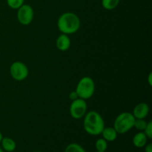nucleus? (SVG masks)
<instances>
[{
  "label": "nucleus",
  "mask_w": 152,
  "mask_h": 152,
  "mask_svg": "<svg viewBox=\"0 0 152 152\" xmlns=\"http://www.w3.org/2000/svg\"><path fill=\"white\" fill-rule=\"evenodd\" d=\"M83 129L89 135L98 136L105 128V121L96 111H90L83 117Z\"/></svg>",
  "instance_id": "f257e3e1"
},
{
  "label": "nucleus",
  "mask_w": 152,
  "mask_h": 152,
  "mask_svg": "<svg viewBox=\"0 0 152 152\" xmlns=\"http://www.w3.org/2000/svg\"><path fill=\"white\" fill-rule=\"evenodd\" d=\"M81 26V22L77 14L72 12L62 13L57 20V28L62 34H73L79 31Z\"/></svg>",
  "instance_id": "f03ea898"
},
{
  "label": "nucleus",
  "mask_w": 152,
  "mask_h": 152,
  "mask_svg": "<svg viewBox=\"0 0 152 152\" xmlns=\"http://www.w3.org/2000/svg\"><path fill=\"white\" fill-rule=\"evenodd\" d=\"M135 117L132 113L125 112L119 114L114 122V129L118 134H124L132 130L134 126Z\"/></svg>",
  "instance_id": "7ed1b4c3"
},
{
  "label": "nucleus",
  "mask_w": 152,
  "mask_h": 152,
  "mask_svg": "<svg viewBox=\"0 0 152 152\" xmlns=\"http://www.w3.org/2000/svg\"><path fill=\"white\" fill-rule=\"evenodd\" d=\"M75 91L78 94L79 98L88 99L95 92V83L90 77H84L80 80L76 87Z\"/></svg>",
  "instance_id": "20e7f679"
},
{
  "label": "nucleus",
  "mask_w": 152,
  "mask_h": 152,
  "mask_svg": "<svg viewBox=\"0 0 152 152\" xmlns=\"http://www.w3.org/2000/svg\"><path fill=\"white\" fill-rule=\"evenodd\" d=\"M88 105L86 100L77 98L71 102L69 108V112L71 117L74 120H80L83 118L87 113Z\"/></svg>",
  "instance_id": "39448f33"
},
{
  "label": "nucleus",
  "mask_w": 152,
  "mask_h": 152,
  "mask_svg": "<svg viewBox=\"0 0 152 152\" xmlns=\"http://www.w3.org/2000/svg\"><path fill=\"white\" fill-rule=\"evenodd\" d=\"M10 74L13 80L21 82L25 80L29 74L28 66L20 61L13 62L10 67Z\"/></svg>",
  "instance_id": "423d86ee"
},
{
  "label": "nucleus",
  "mask_w": 152,
  "mask_h": 152,
  "mask_svg": "<svg viewBox=\"0 0 152 152\" xmlns=\"http://www.w3.org/2000/svg\"><path fill=\"white\" fill-rule=\"evenodd\" d=\"M17 10V19L19 23L22 25H30L34 17L33 7L30 4H24Z\"/></svg>",
  "instance_id": "0eeeda50"
},
{
  "label": "nucleus",
  "mask_w": 152,
  "mask_h": 152,
  "mask_svg": "<svg viewBox=\"0 0 152 152\" xmlns=\"http://www.w3.org/2000/svg\"><path fill=\"white\" fill-rule=\"evenodd\" d=\"M150 108L145 102H140L137 104L133 109V114L135 119H145L148 115Z\"/></svg>",
  "instance_id": "6e6552de"
},
{
  "label": "nucleus",
  "mask_w": 152,
  "mask_h": 152,
  "mask_svg": "<svg viewBox=\"0 0 152 152\" xmlns=\"http://www.w3.org/2000/svg\"><path fill=\"white\" fill-rule=\"evenodd\" d=\"M71 45V39L67 34H62L57 37L56 40V46L60 51H66L70 48Z\"/></svg>",
  "instance_id": "1a4fd4ad"
},
{
  "label": "nucleus",
  "mask_w": 152,
  "mask_h": 152,
  "mask_svg": "<svg viewBox=\"0 0 152 152\" xmlns=\"http://www.w3.org/2000/svg\"><path fill=\"white\" fill-rule=\"evenodd\" d=\"M147 142H148V137L143 132H139L137 133L132 139V143L134 147L137 148H144Z\"/></svg>",
  "instance_id": "9d476101"
},
{
  "label": "nucleus",
  "mask_w": 152,
  "mask_h": 152,
  "mask_svg": "<svg viewBox=\"0 0 152 152\" xmlns=\"http://www.w3.org/2000/svg\"><path fill=\"white\" fill-rule=\"evenodd\" d=\"M0 145L3 151L6 152H13L16 148V143L14 140L8 137H3L0 142Z\"/></svg>",
  "instance_id": "9b49d317"
},
{
  "label": "nucleus",
  "mask_w": 152,
  "mask_h": 152,
  "mask_svg": "<svg viewBox=\"0 0 152 152\" xmlns=\"http://www.w3.org/2000/svg\"><path fill=\"white\" fill-rule=\"evenodd\" d=\"M102 138L107 142H114L117 140L118 134L114 127H105L101 132Z\"/></svg>",
  "instance_id": "f8f14e48"
},
{
  "label": "nucleus",
  "mask_w": 152,
  "mask_h": 152,
  "mask_svg": "<svg viewBox=\"0 0 152 152\" xmlns=\"http://www.w3.org/2000/svg\"><path fill=\"white\" fill-rule=\"evenodd\" d=\"M120 0H102V6L107 10H112L118 6Z\"/></svg>",
  "instance_id": "ddd939ff"
},
{
  "label": "nucleus",
  "mask_w": 152,
  "mask_h": 152,
  "mask_svg": "<svg viewBox=\"0 0 152 152\" xmlns=\"http://www.w3.org/2000/svg\"><path fill=\"white\" fill-rule=\"evenodd\" d=\"M95 148L96 151L105 152L108 148V142L103 138H99L95 142Z\"/></svg>",
  "instance_id": "4468645a"
},
{
  "label": "nucleus",
  "mask_w": 152,
  "mask_h": 152,
  "mask_svg": "<svg viewBox=\"0 0 152 152\" xmlns=\"http://www.w3.org/2000/svg\"><path fill=\"white\" fill-rule=\"evenodd\" d=\"M65 152H87L80 144L72 142L68 144L65 149Z\"/></svg>",
  "instance_id": "2eb2a0df"
},
{
  "label": "nucleus",
  "mask_w": 152,
  "mask_h": 152,
  "mask_svg": "<svg viewBox=\"0 0 152 152\" xmlns=\"http://www.w3.org/2000/svg\"><path fill=\"white\" fill-rule=\"evenodd\" d=\"M148 122L145 121V119H135L134 126V128L138 130L139 132H143L145 129Z\"/></svg>",
  "instance_id": "dca6fc26"
},
{
  "label": "nucleus",
  "mask_w": 152,
  "mask_h": 152,
  "mask_svg": "<svg viewBox=\"0 0 152 152\" xmlns=\"http://www.w3.org/2000/svg\"><path fill=\"white\" fill-rule=\"evenodd\" d=\"M25 0H7V4L9 7L14 10L19 9L22 4H24Z\"/></svg>",
  "instance_id": "f3484780"
},
{
  "label": "nucleus",
  "mask_w": 152,
  "mask_h": 152,
  "mask_svg": "<svg viewBox=\"0 0 152 152\" xmlns=\"http://www.w3.org/2000/svg\"><path fill=\"white\" fill-rule=\"evenodd\" d=\"M144 134L146 135L148 139L151 140L152 138V122L149 121L147 123V126L143 131Z\"/></svg>",
  "instance_id": "a211bd4d"
},
{
  "label": "nucleus",
  "mask_w": 152,
  "mask_h": 152,
  "mask_svg": "<svg viewBox=\"0 0 152 152\" xmlns=\"http://www.w3.org/2000/svg\"><path fill=\"white\" fill-rule=\"evenodd\" d=\"M68 97H69V99H71V101H73V100H74V99L79 98V96H78V94H77V92H76L75 91H71V93L69 94V96H68Z\"/></svg>",
  "instance_id": "6ab92c4d"
},
{
  "label": "nucleus",
  "mask_w": 152,
  "mask_h": 152,
  "mask_svg": "<svg viewBox=\"0 0 152 152\" xmlns=\"http://www.w3.org/2000/svg\"><path fill=\"white\" fill-rule=\"evenodd\" d=\"M145 152H152V143H147L144 146Z\"/></svg>",
  "instance_id": "aec40b11"
},
{
  "label": "nucleus",
  "mask_w": 152,
  "mask_h": 152,
  "mask_svg": "<svg viewBox=\"0 0 152 152\" xmlns=\"http://www.w3.org/2000/svg\"><path fill=\"white\" fill-rule=\"evenodd\" d=\"M148 83L150 86H152V73L150 72L148 76Z\"/></svg>",
  "instance_id": "412c9836"
},
{
  "label": "nucleus",
  "mask_w": 152,
  "mask_h": 152,
  "mask_svg": "<svg viewBox=\"0 0 152 152\" xmlns=\"http://www.w3.org/2000/svg\"><path fill=\"white\" fill-rule=\"evenodd\" d=\"M2 138H3L2 134H1V132H0V142H1V140H2Z\"/></svg>",
  "instance_id": "4be33fe9"
},
{
  "label": "nucleus",
  "mask_w": 152,
  "mask_h": 152,
  "mask_svg": "<svg viewBox=\"0 0 152 152\" xmlns=\"http://www.w3.org/2000/svg\"><path fill=\"white\" fill-rule=\"evenodd\" d=\"M0 152H4V151H3V150H2V148H1V147H0Z\"/></svg>",
  "instance_id": "5701e85b"
},
{
  "label": "nucleus",
  "mask_w": 152,
  "mask_h": 152,
  "mask_svg": "<svg viewBox=\"0 0 152 152\" xmlns=\"http://www.w3.org/2000/svg\"><path fill=\"white\" fill-rule=\"evenodd\" d=\"M96 152H100V151H96ZM105 152H106V151H105Z\"/></svg>",
  "instance_id": "b1692460"
}]
</instances>
